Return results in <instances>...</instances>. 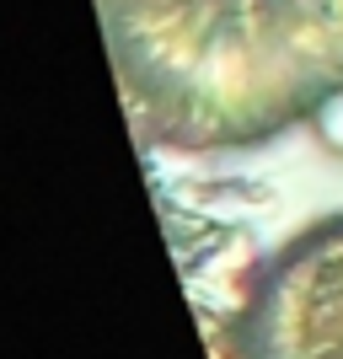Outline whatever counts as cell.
<instances>
[{"mask_svg": "<svg viewBox=\"0 0 343 359\" xmlns=\"http://www.w3.org/2000/svg\"><path fill=\"white\" fill-rule=\"evenodd\" d=\"M311 140L322 145V156L343 161V86H332L328 97L311 107Z\"/></svg>", "mask_w": 343, "mask_h": 359, "instance_id": "6da1fadb", "label": "cell"}]
</instances>
